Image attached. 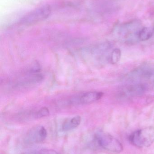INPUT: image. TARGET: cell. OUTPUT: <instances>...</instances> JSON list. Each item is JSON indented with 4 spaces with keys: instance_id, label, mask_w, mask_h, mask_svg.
Segmentation results:
<instances>
[{
    "instance_id": "6da1fadb",
    "label": "cell",
    "mask_w": 154,
    "mask_h": 154,
    "mask_svg": "<svg viewBox=\"0 0 154 154\" xmlns=\"http://www.w3.org/2000/svg\"><path fill=\"white\" fill-rule=\"evenodd\" d=\"M129 141L138 148L149 147L154 142V127H147L135 131L129 136Z\"/></svg>"
},
{
    "instance_id": "7a4b0ae2",
    "label": "cell",
    "mask_w": 154,
    "mask_h": 154,
    "mask_svg": "<svg viewBox=\"0 0 154 154\" xmlns=\"http://www.w3.org/2000/svg\"><path fill=\"white\" fill-rule=\"evenodd\" d=\"M95 139L98 146L109 152L120 153L124 150L122 144L108 133L98 132L95 135Z\"/></svg>"
},
{
    "instance_id": "3957f363",
    "label": "cell",
    "mask_w": 154,
    "mask_h": 154,
    "mask_svg": "<svg viewBox=\"0 0 154 154\" xmlns=\"http://www.w3.org/2000/svg\"><path fill=\"white\" fill-rule=\"evenodd\" d=\"M103 95L104 93L101 91H88L72 97L69 103L71 105L90 104L100 100Z\"/></svg>"
},
{
    "instance_id": "277c9868",
    "label": "cell",
    "mask_w": 154,
    "mask_h": 154,
    "mask_svg": "<svg viewBox=\"0 0 154 154\" xmlns=\"http://www.w3.org/2000/svg\"><path fill=\"white\" fill-rule=\"evenodd\" d=\"M47 136V131L44 127L41 125L36 126L28 131L25 137V141L29 143H39L44 141Z\"/></svg>"
},
{
    "instance_id": "5b68a950",
    "label": "cell",
    "mask_w": 154,
    "mask_h": 154,
    "mask_svg": "<svg viewBox=\"0 0 154 154\" xmlns=\"http://www.w3.org/2000/svg\"><path fill=\"white\" fill-rule=\"evenodd\" d=\"M138 25L135 22H132L122 26L120 29V33L124 37L129 39H134V38L138 39V35L141 29L138 28Z\"/></svg>"
},
{
    "instance_id": "8992f818",
    "label": "cell",
    "mask_w": 154,
    "mask_h": 154,
    "mask_svg": "<svg viewBox=\"0 0 154 154\" xmlns=\"http://www.w3.org/2000/svg\"><path fill=\"white\" fill-rule=\"evenodd\" d=\"M146 88V86L144 84L137 83L132 84L123 90L122 91V96L125 97L140 96L144 93Z\"/></svg>"
},
{
    "instance_id": "52a82bcc",
    "label": "cell",
    "mask_w": 154,
    "mask_h": 154,
    "mask_svg": "<svg viewBox=\"0 0 154 154\" xmlns=\"http://www.w3.org/2000/svg\"><path fill=\"white\" fill-rule=\"evenodd\" d=\"M50 9L48 7H44L40 8L30 14L26 18V22H34L39 20H42L44 18L48 17L50 13Z\"/></svg>"
},
{
    "instance_id": "ba28073f",
    "label": "cell",
    "mask_w": 154,
    "mask_h": 154,
    "mask_svg": "<svg viewBox=\"0 0 154 154\" xmlns=\"http://www.w3.org/2000/svg\"><path fill=\"white\" fill-rule=\"evenodd\" d=\"M81 120V118L80 116H76L66 120L62 125V130L68 131L76 128L80 125Z\"/></svg>"
},
{
    "instance_id": "9c48e42d",
    "label": "cell",
    "mask_w": 154,
    "mask_h": 154,
    "mask_svg": "<svg viewBox=\"0 0 154 154\" xmlns=\"http://www.w3.org/2000/svg\"><path fill=\"white\" fill-rule=\"evenodd\" d=\"M154 29L152 27H143L141 28L138 33V40L146 41L152 38L153 35Z\"/></svg>"
},
{
    "instance_id": "30bf717a",
    "label": "cell",
    "mask_w": 154,
    "mask_h": 154,
    "mask_svg": "<svg viewBox=\"0 0 154 154\" xmlns=\"http://www.w3.org/2000/svg\"><path fill=\"white\" fill-rule=\"evenodd\" d=\"M121 57V51L119 49L113 50L110 56V62L111 64H116L118 63Z\"/></svg>"
},
{
    "instance_id": "8fae6325",
    "label": "cell",
    "mask_w": 154,
    "mask_h": 154,
    "mask_svg": "<svg viewBox=\"0 0 154 154\" xmlns=\"http://www.w3.org/2000/svg\"><path fill=\"white\" fill-rule=\"evenodd\" d=\"M49 115V110L46 107L42 108L34 114V117L35 118H41L47 116Z\"/></svg>"
},
{
    "instance_id": "7c38bea8",
    "label": "cell",
    "mask_w": 154,
    "mask_h": 154,
    "mask_svg": "<svg viewBox=\"0 0 154 154\" xmlns=\"http://www.w3.org/2000/svg\"><path fill=\"white\" fill-rule=\"evenodd\" d=\"M32 154H58L57 152L52 150H49V149H43L40 150L36 152L33 153Z\"/></svg>"
}]
</instances>
